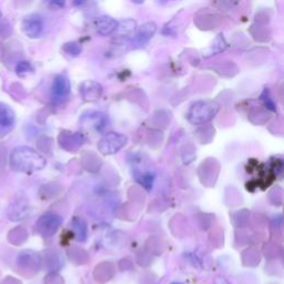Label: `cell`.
<instances>
[{
    "instance_id": "1",
    "label": "cell",
    "mask_w": 284,
    "mask_h": 284,
    "mask_svg": "<svg viewBox=\"0 0 284 284\" xmlns=\"http://www.w3.org/2000/svg\"><path fill=\"white\" fill-rule=\"evenodd\" d=\"M9 161L14 171L24 173L39 171L46 166L45 158L38 151L26 146L16 147L10 154Z\"/></svg>"
},
{
    "instance_id": "2",
    "label": "cell",
    "mask_w": 284,
    "mask_h": 284,
    "mask_svg": "<svg viewBox=\"0 0 284 284\" xmlns=\"http://www.w3.org/2000/svg\"><path fill=\"white\" fill-rule=\"evenodd\" d=\"M218 111L219 106L217 103L209 100H201L192 103L188 110L187 118L192 124H202L213 119Z\"/></svg>"
},
{
    "instance_id": "3",
    "label": "cell",
    "mask_w": 284,
    "mask_h": 284,
    "mask_svg": "<svg viewBox=\"0 0 284 284\" xmlns=\"http://www.w3.org/2000/svg\"><path fill=\"white\" fill-rule=\"evenodd\" d=\"M128 144V138L118 132H110L99 141L98 149L103 155H114Z\"/></svg>"
},
{
    "instance_id": "4",
    "label": "cell",
    "mask_w": 284,
    "mask_h": 284,
    "mask_svg": "<svg viewBox=\"0 0 284 284\" xmlns=\"http://www.w3.org/2000/svg\"><path fill=\"white\" fill-rule=\"evenodd\" d=\"M61 222L62 219L60 215L52 212L45 213L37 220L36 231L40 235L48 238V236L54 235L57 232V230L61 225Z\"/></svg>"
},
{
    "instance_id": "5",
    "label": "cell",
    "mask_w": 284,
    "mask_h": 284,
    "mask_svg": "<svg viewBox=\"0 0 284 284\" xmlns=\"http://www.w3.org/2000/svg\"><path fill=\"white\" fill-rule=\"evenodd\" d=\"M45 28L44 19L40 15L33 14L25 17L22 22V30L28 38H39Z\"/></svg>"
},
{
    "instance_id": "6",
    "label": "cell",
    "mask_w": 284,
    "mask_h": 284,
    "mask_svg": "<svg viewBox=\"0 0 284 284\" xmlns=\"http://www.w3.org/2000/svg\"><path fill=\"white\" fill-rule=\"evenodd\" d=\"M29 211L30 207L28 199L25 197H19L16 198L14 201L9 204L7 210V217L10 221L18 222V221H22L27 218L29 215Z\"/></svg>"
},
{
    "instance_id": "7",
    "label": "cell",
    "mask_w": 284,
    "mask_h": 284,
    "mask_svg": "<svg viewBox=\"0 0 284 284\" xmlns=\"http://www.w3.org/2000/svg\"><path fill=\"white\" fill-rule=\"evenodd\" d=\"M52 99L56 102H60L64 100L70 92V82L65 75H58L52 81L51 87Z\"/></svg>"
},
{
    "instance_id": "8",
    "label": "cell",
    "mask_w": 284,
    "mask_h": 284,
    "mask_svg": "<svg viewBox=\"0 0 284 284\" xmlns=\"http://www.w3.org/2000/svg\"><path fill=\"white\" fill-rule=\"evenodd\" d=\"M16 115L8 104L0 102V136L6 135L15 127Z\"/></svg>"
},
{
    "instance_id": "9",
    "label": "cell",
    "mask_w": 284,
    "mask_h": 284,
    "mask_svg": "<svg viewBox=\"0 0 284 284\" xmlns=\"http://www.w3.org/2000/svg\"><path fill=\"white\" fill-rule=\"evenodd\" d=\"M79 91H80L81 97L85 101L92 102V101H97V100L101 97L102 87L100 83L96 81L87 80L81 83Z\"/></svg>"
},
{
    "instance_id": "10",
    "label": "cell",
    "mask_w": 284,
    "mask_h": 284,
    "mask_svg": "<svg viewBox=\"0 0 284 284\" xmlns=\"http://www.w3.org/2000/svg\"><path fill=\"white\" fill-rule=\"evenodd\" d=\"M17 262L22 269L24 267V269L37 272L40 267V256L33 251L20 252Z\"/></svg>"
},
{
    "instance_id": "11",
    "label": "cell",
    "mask_w": 284,
    "mask_h": 284,
    "mask_svg": "<svg viewBox=\"0 0 284 284\" xmlns=\"http://www.w3.org/2000/svg\"><path fill=\"white\" fill-rule=\"evenodd\" d=\"M97 33L101 36H109L118 29V23L109 16H101L96 20Z\"/></svg>"
},
{
    "instance_id": "12",
    "label": "cell",
    "mask_w": 284,
    "mask_h": 284,
    "mask_svg": "<svg viewBox=\"0 0 284 284\" xmlns=\"http://www.w3.org/2000/svg\"><path fill=\"white\" fill-rule=\"evenodd\" d=\"M81 122L83 124L89 125V128H93L98 131L106 127L107 117L101 112H92L90 111L88 115L83 114L81 118Z\"/></svg>"
},
{
    "instance_id": "13",
    "label": "cell",
    "mask_w": 284,
    "mask_h": 284,
    "mask_svg": "<svg viewBox=\"0 0 284 284\" xmlns=\"http://www.w3.org/2000/svg\"><path fill=\"white\" fill-rule=\"evenodd\" d=\"M85 142V138L83 135L79 132H61L60 134V145L61 147H65L67 144H69V148L68 150L73 151L77 150L79 147H81V145Z\"/></svg>"
},
{
    "instance_id": "14",
    "label": "cell",
    "mask_w": 284,
    "mask_h": 284,
    "mask_svg": "<svg viewBox=\"0 0 284 284\" xmlns=\"http://www.w3.org/2000/svg\"><path fill=\"white\" fill-rule=\"evenodd\" d=\"M157 31V25L155 23H146L140 27L138 35H136V41L139 44H146L154 37Z\"/></svg>"
},
{
    "instance_id": "15",
    "label": "cell",
    "mask_w": 284,
    "mask_h": 284,
    "mask_svg": "<svg viewBox=\"0 0 284 284\" xmlns=\"http://www.w3.org/2000/svg\"><path fill=\"white\" fill-rule=\"evenodd\" d=\"M71 227L73 232L76 234V238L78 239V241L83 242L87 239V234H88V229H87V223L80 218H75L72 220Z\"/></svg>"
},
{
    "instance_id": "16",
    "label": "cell",
    "mask_w": 284,
    "mask_h": 284,
    "mask_svg": "<svg viewBox=\"0 0 284 284\" xmlns=\"http://www.w3.org/2000/svg\"><path fill=\"white\" fill-rule=\"evenodd\" d=\"M33 70H34L33 66H31L29 61H26V60L18 62L17 66H16L15 68V71L19 77H24L25 75H27V73L33 72Z\"/></svg>"
},
{
    "instance_id": "17",
    "label": "cell",
    "mask_w": 284,
    "mask_h": 284,
    "mask_svg": "<svg viewBox=\"0 0 284 284\" xmlns=\"http://www.w3.org/2000/svg\"><path fill=\"white\" fill-rule=\"evenodd\" d=\"M64 51L66 54H68L69 56L72 57H77L80 55L81 52V46L79 45L78 43H69V44H66L64 46Z\"/></svg>"
},
{
    "instance_id": "18",
    "label": "cell",
    "mask_w": 284,
    "mask_h": 284,
    "mask_svg": "<svg viewBox=\"0 0 284 284\" xmlns=\"http://www.w3.org/2000/svg\"><path fill=\"white\" fill-rule=\"evenodd\" d=\"M262 100H263V101H264V104L267 108L271 109L272 111H275V104H274V102L272 101V99L269 97V94H267L266 90L264 91V93H263Z\"/></svg>"
},
{
    "instance_id": "19",
    "label": "cell",
    "mask_w": 284,
    "mask_h": 284,
    "mask_svg": "<svg viewBox=\"0 0 284 284\" xmlns=\"http://www.w3.org/2000/svg\"><path fill=\"white\" fill-rule=\"evenodd\" d=\"M214 284H231V283L223 276H217L214 280Z\"/></svg>"
},
{
    "instance_id": "20",
    "label": "cell",
    "mask_w": 284,
    "mask_h": 284,
    "mask_svg": "<svg viewBox=\"0 0 284 284\" xmlns=\"http://www.w3.org/2000/svg\"><path fill=\"white\" fill-rule=\"evenodd\" d=\"M170 284H182L181 282H172V283H170Z\"/></svg>"
},
{
    "instance_id": "21",
    "label": "cell",
    "mask_w": 284,
    "mask_h": 284,
    "mask_svg": "<svg viewBox=\"0 0 284 284\" xmlns=\"http://www.w3.org/2000/svg\"><path fill=\"white\" fill-rule=\"evenodd\" d=\"M0 17H2V12H0Z\"/></svg>"
}]
</instances>
